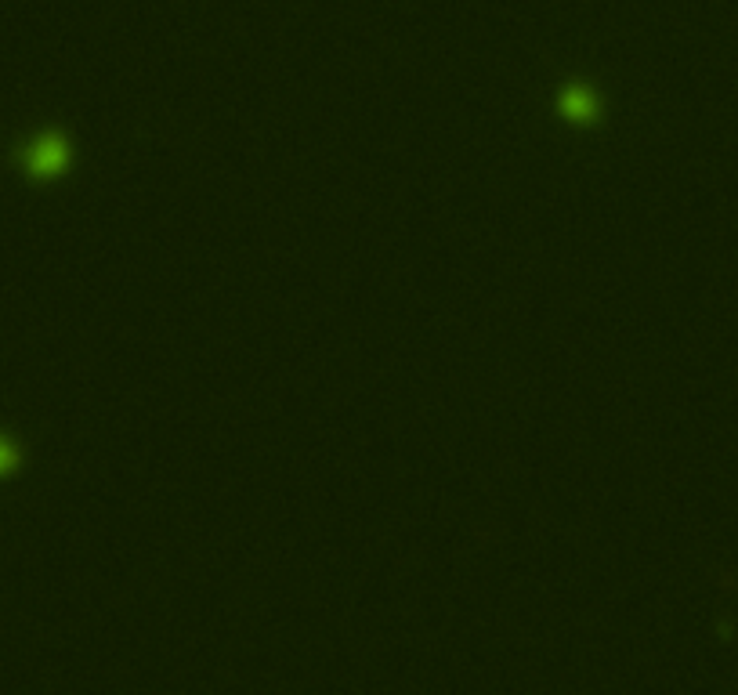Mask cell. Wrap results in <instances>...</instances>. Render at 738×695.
I'll list each match as a JSON object with an SVG mask.
<instances>
[{
	"instance_id": "obj_1",
	"label": "cell",
	"mask_w": 738,
	"mask_h": 695,
	"mask_svg": "<svg viewBox=\"0 0 738 695\" xmlns=\"http://www.w3.org/2000/svg\"><path fill=\"white\" fill-rule=\"evenodd\" d=\"M11 464V449L8 446H0V471H4V467Z\"/></svg>"
}]
</instances>
